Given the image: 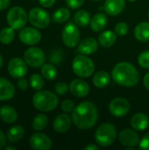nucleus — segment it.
Returning <instances> with one entry per match:
<instances>
[{
    "label": "nucleus",
    "mask_w": 149,
    "mask_h": 150,
    "mask_svg": "<svg viewBox=\"0 0 149 150\" xmlns=\"http://www.w3.org/2000/svg\"><path fill=\"white\" fill-rule=\"evenodd\" d=\"M71 118L74 125L77 128L88 130L96 125L98 119V111L93 103L84 101L75 107Z\"/></svg>",
    "instance_id": "nucleus-1"
},
{
    "label": "nucleus",
    "mask_w": 149,
    "mask_h": 150,
    "mask_svg": "<svg viewBox=\"0 0 149 150\" xmlns=\"http://www.w3.org/2000/svg\"><path fill=\"white\" fill-rule=\"evenodd\" d=\"M112 76L118 84L125 87L135 86L140 81V74L137 69L126 62L117 63L112 69Z\"/></svg>",
    "instance_id": "nucleus-2"
},
{
    "label": "nucleus",
    "mask_w": 149,
    "mask_h": 150,
    "mask_svg": "<svg viewBox=\"0 0 149 150\" xmlns=\"http://www.w3.org/2000/svg\"><path fill=\"white\" fill-rule=\"evenodd\" d=\"M58 104L57 95L49 91H37L32 97L33 106L40 112H51L57 107Z\"/></svg>",
    "instance_id": "nucleus-3"
},
{
    "label": "nucleus",
    "mask_w": 149,
    "mask_h": 150,
    "mask_svg": "<svg viewBox=\"0 0 149 150\" xmlns=\"http://www.w3.org/2000/svg\"><path fill=\"white\" fill-rule=\"evenodd\" d=\"M116 138L117 129L111 123H104L100 125L95 133L96 142L103 148H106L112 145Z\"/></svg>",
    "instance_id": "nucleus-4"
},
{
    "label": "nucleus",
    "mask_w": 149,
    "mask_h": 150,
    "mask_svg": "<svg viewBox=\"0 0 149 150\" xmlns=\"http://www.w3.org/2000/svg\"><path fill=\"white\" fill-rule=\"evenodd\" d=\"M73 72L81 78H88L92 76L95 71V64L93 61L87 55L79 54L75 57L72 62Z\"/></svg>",
    "instance_id": "nucleus-5"
},
{
    "label": "nucleus",
    "mask_w": 149,
    "mask_h": 150,
    "mask_svg": "<svg viewBox=\"0 0 149 150\" xmlns=\"http://www.w3.org/2000/svg\"><path fill=\"white\" fill-rule=\"evenodd\" d=\"M6 19L9 26L12 27L14 30H20L25 25L28 19V15L22 7L14 6L9 10Z\"/></svg>",
    "instance_id": "nucleus-6"
},
{
    "label": "nucleus",
    "mask_w": 149,
    "mask_h": 150,
    "mask_svg": "<svg viewBox=\"0 0 149 150\" xmlns=\"http://www.w3.org/2000/svg\"><path fill=\"white\" fill-rule=\"evenodd\" d=\"M61 40L68 47H75L80 41V31L78 25L74 23L67 24L61 33Z\"/></svg>",
    "instance_id": "nucleus-7"
},
{
    "label": "nucleus",
    "mask_w": 149,
    "mask_h": 150,
    "mask_svg": "<svg viewBox=\"0 0 149 150\" xmlns=\"http://www.w3.org/2000/svg\"><path fill=\"white\" fill-rule=\"evenodd\" d=\"M28 20L34 27L43 29L49 25L50 16L42 8L34 7L29 11Z\"/></svg>",
    "instance_id": "nucleus-8"
},
{
    "label": "nucleus",
    "mask_w": 149,
    "mask_h": 150,
    "mask_svg": "<svg viewBox=\"0 0 149 150\" xmlns=\"http://www.w3.org/2000/svg\"><path fill=\"white\" fill-rule=\"evenodd\" d=\"M24 60L28 66L35 69L41 67L45 63L46 56L42 49L37 47H32L25 51Z\"/></svg>",
    "instance_id": "nucleus-9"
},
{
    "label": "nucleus",
    "mask_w": 149,
    "mask_h": 150,
    "mask_svg": "<svg viewBox=\"0 0 149 150\" xmlns=\"http://www.w3.org/2000/svg\"><path fill=\"white\" fill-rule=\"evenodd\" d=\"M131 108L130 103L124 98H115L109 104V111L112 115L117 118H122L127 115Z\"/></svg>",
    "instance_id": "nucleus-10"
},
{
    "label": "nucleus",
    "mask_w": 149,
    "mask_h": 150,
    "mask_svg": "<svg viewBox=\"0 0 149 150\" xmlns=\"http://www.w3.org/2000/svg\"><path fill=\"white\" fill-rule=\"evenodd\" d=\"M27 66L28 65L25 62V60L18 57H14L10 60L7 66V70L11 76L18 79L24 77L27 74Z\"/></svg>",
    "instance_id": "nucleus-11"
},
{
    "label": "nucleus",
    "mask_w": 149,
    "mask_h": 150,
    "mask_svg": "<svg viewBox=\"0 0 149 150\" xmlns=\"http://www.w3.org/2000/svg\"><path fill=\"white\" fill-rule=\"evenodd\" d=\"M119 141L121 145L126 147L127 149H132L136 146H139L141 140L136 130H133V128H125L119 133Z\"/></svg>",
    "instance_id": "nucleus-12"
},
{
    "label": "nucleus",
    "mask_w": 149,
    "mask_h": 150,
    "mask_svg": "<svg viewBox=\"0 0 149 150\" xmlns=\"http://www.w3.org/2000/svg\"><path fill=\"white\" fill-rule=\"evenodd\" d=\"M18 39L23 44L32 46L38 44L41 40V33L34 27H25L20 30Z\"/></svg>",
    "instance_id": "nucleus-13"
},
{
    "label": "nucleus",
    "mask_w": 149,
    "mask_h": 150,
    "mask_svg": "<svg viewBox=\"0 0 149 150\" xmlns=\"http://www.w3.org/2000/svg\"><path fill=\"white\" fill-rule=\"evenodd\" d=\"M29 145L34 150H49L52 148V140L45 134L35 133L31 135Z\"/></svg>",
    "instance_id": "nucleus-14"
},
{
    "label": "nucleus",
    "mask_w": 149,
    "mask_h": 150,
    "mask_svg": "<svg viewBox=\"0 0 149 150\" xmlns=\"http://www.w3.org/2000/svg\"><path fill=\"white\" fill-rule=\"evenodd\" d=\"M69 91L76 98H84L90 93V85L83 79H74L69 84Z\"/></svg>",
    "instance_id": "nucleus-15"
},
{
    "label": "nucleus",
    "mask_w": 149,
    "mask_h": 150,
    "mask_svg": "<svg viewBox=\"0 0 149 150\" xmlns=\"http://www.w3.org/2000/svg\"><path fill=\"white\" fill-rule=\"evenodd\" d=\"M72 122V118L66 113H61L55 117L53 123V127L56 133L64 134L70 129Z\"/></svg>",
    "instance_id": "nucleus-16"
},
{
    "label": "nucleus",
    "mask_w": 149,
    "mask_h": 150,
    "mask_svg": "<svg viewBox=\"0 0 149 150\" xmlns=\"http://www.w3.org/2000/svg\"><path fill=\"white\" fill-rule=\"evenodd\" d=\"M98 49V41L96 40L94 38L88 37L83 39L78 44V52L81 54L84 55H90L96 53Z\"/></svg>",
    "instance_id": "nucleus-17"
},
{
    "label": "nucleus",
    "mask_w": 149,
    "mask_h": 150,
    "mask_svg": "<svg viewBox=\"0 0 149 150\" xmlns=\"http://www.w3.org/2000/svg\"><path fill=\"white\" fill-rule=\"evenodd\" d=\"M126 7V0H105L104 10L106 14L117 16L120 14Z\"/></svg>",
    "instance_id": "nucleus-18"
},
{
    "label": "nucleus",
    "mask_w": 149,
    "mask_h": 150,
    "mask_svg": "<svg viewBox=\"0 0 149 150\" xmlns=\"http://www.w3.org/2000/svg\"><path fill=\"white\" fill-rule=\"evenodd\" d=\"M15 87L8 79L0 76V100H10L15 96Z\"/></svg>",
    "instance_id": "nucleus-19"
},
{
    "label": "nucleus",
    "mask_w": 149,
    "mask_h": 150,
    "mask_svg": "<svg viewBox=\"0 0 149 150\" xmlns=\"http://www.w3.org/2000/svg\"><path fill=\"white\" fill-rule=\"evenodd\" d=\"M131 126L136 131H145L149 127L148 116L142 112H138L131 118Z\"/></svg>",
    "instance_id": "nucleus-20"
},
{
    "label": "nucleus",
    "mask_w": 149,
    "mask_h": 150,
    "mask_svg": "<svg viewBox=\"0 0 149 150\" xmlns=\"http://www.w3.org/2000/svg\"><path fill=\"white\" fill-rule=\"evenodd\" d=\"M0 119L6 124H12L18 120V112L11 105H3L0 108Z\"/></svg>",
    "instance_id": "nucleus-21"
},
{
    "label": "nucleus",
    "mask_w": 149,
    "mask_h": 150,
    "mask_svg": "<svg viewBox=\"0 0 149 150\" xmlns=\"http://www.w3.org/2000/svg\"><path fill=\"white\" fill-rule=\"evenodd\" d=\"M107 16L105 13L99 12L92 17L90 22V26L94 32H100L104 30L107 25Z\"/></svg>",
    "instance_id": "nucleus-22"
},
{
    "label": "nucleus",
    "mask_w": 149,
    "mask_h": 150,
    "mask_svg": "<svg viewBox=\"0 0 149 150\" xmlns=\"http://www.w3.org/2000/svg\"><path fill=\"white\" fill-rule=\"evenodd\" d=\"M117 40V34L112 30L104 31L98 36V43L103 47H112Z\"/></svg>",
    "instance_id": "nucleus-23"
},
{
    "label": "nucleus",
    "mask_w": 149,
    "mask_h": 150,
    "mask_svg": "<svg viewBox=\"0 0 149 150\" xmlns=\"http://www.w3.org/2000/svg\"><path fill=\"white\" fill-rule=\"evenodd\" d=\"M135 38L141 42L149 41V22H141L139 23L134 29Z\"/></svg>",
    "instance_id": "nucleus-24"
},
{
    "label": "nucleus",
    "mask_w": 149,
    "mask_h": 150,
    "mask_svg": "<svg viewBox=\"0 0 149 150\" xmlns=\"http://www.w3.org/2000/svg\"><path fill=\"white\" fill-rule=\"evenodd\" d=\"M111 82V76L108 72L105 70L97 71L93 76V83L97 88L103 89L109 85Z\"/></svg>",
    "instance_id": "nucleus-25"
},
{
    "label": "nucleus",
    "mask_w": 149,
    "mask_h": 150,
    "mask_svg": "<svg viewBox=\"0 0 149 150\" xmlns=\"http://www.w3.org/2000/svg\"><path fill=\"white\" fill-rule=\"evenodd\" d=\"M25 136V128L21 125L11 127L7 133V139L10 142H17L22 140Z\"/></svg>",
    "instance_id": "nucleus-26"
},
{
    "label": "nucleus",
    "mask_w": 149,
    "mask_h": 150,
    "mask_svg": "<svg viewBox=\"0 0 149 150\" xmlns=\"http://www.w3.org/2000/svg\"><path fill=\"white\" fill-rule=\"evenodd\" d=\"M90 14L85 10H79L75 13L74 20L78 26L84 27L90 22Z\"/></svg>",
    "instance_id": "nucleus-27"
},
{
    "label": "nucleus",
    "mask_w": 149,
    "mask_h": 150,
    "mask_svg": "<svg viewBox=\"0 0 149 150\" xmlns=\"http://www.w3.org/2000/svg\"><path fill=\"white\" fill-rule=\"evenodd\" d=\"M41 74L43 77L48 81L54 80L58 76V71L55 66L50 63H44L41 66Z\"/></svg>",
    "instance_id": "nucleus-28"
},
{
    "label": "nucleus",
    "mask_w": 149,
    "mask_h": 150,
    "mask_svg": "<svg viewBox=\"0 0 149 150\" xmlns=\"http://www.w3.org/2000/svg\"><path fill=\"white\" fill-rule=\"evenodd\" d=\"M70 17V11L68 8H59L53 14V20L57 24H61L66 22Z\"/></svg>",
    "instance_id": "nucleus-29"
},
{
    "label": "nucleus",
    "mask_w": 149,
    "mask_h": 150,
    "mask_svg": "<svg viewBox=\"0 0 149 150\" xmlns=\"http://www.w3.org/2000/svg\"><path fill=\"white\" fill-rule=\"evenodd\" d=\"M47 123H48L47 116L43 113H40L36 115L32 120V129L37 132L42 131L46 128Z\"/></svg>",
    "instance_id": "nucleus-30"
},
{
    "label": "nucleus",
    "mask_w": 149,
    "mask_h": 150,
    "mask_svg": "<svg viewBox=\"0 0 149 150\" xmlns=\"http://www.w3.org/2000/svg\"><path fill=\"white\" fill-rule=\"evenodd\" d=\"M15 38V32L14 29L11 26L4 27L1 30L0 32V41L4 44L8 45L13 41Z\"/></svg>",
    "instance_id": "nucleus-31"
},
{
    "label": "nucleus",
    "mask_w": 149,
    "mask_h": 150,
    "mask_svg": "<svg viewBox=\"0 0 149 150\" xmlns=\"http://www.w3.org/2000/svg\"><path fill=\"white\" fill-rule=\"evenodd\" d=\"M29 83L30 86L35 90V91H40L44 87L45 82H44V77L43 76H40L39 74H32L30 76L29 79Z\"/></svg>",
    "instance_id": "nucleus-32"
},
{
    "label": "nucleus",
    "mask_w": 149,
    "mask_h": 150,
    "mask_svg": "<svg viewBox=\"0 0 149 150\" xmlns=\"http://www.w3.org/2000/svg\"><path fill=\"white\" fill-rule=\"evenodd\" d=\"M139 65L146 69H149V50L143 51L138 57Z\"/></svg>",
    "instance_id": "nucleus-33"
},
{
    "label": "nucleus",
    "mask_w": 149,
    "mask_h": 150,
    "mask_svg": "<svg viewBox=\"0 0 149 150\" xmlns=\"http://www.w3.org/2000/svg\"><path fill=\"white\" fill-rule=\"evenodd\" d=\"M69 89V86H68V84L64 82H59L55 84L54 86V91L57 95L60 96H63L65 95L68 91Z\"/></svg>",
    "instance_id": "nucleus-34"
},
{
    "label": "nucleus",
    "mask_w": 149,
    "mask_h": 150,
    "mask_svg": "<svg viewBox=\"0 0 149 150\" xmlns=\"http://www.w3.org/2000/svg\"><path fill=\"white\" fill-rule=\"evenodd\" d=\"M128 25L125 22H119L115 25V33L117 35L119 36H124L128 33Z\"/></svg>",
    "instance_id": "nucleus-35"
},
{
    "label": "nucleus",
    "mask_w": 149,
    "mask_h": 150,
    "mask_svg": "<svg viewBox=\"0 0 149 150\" xmlns=\"http://www.w3.org/2000/svg\"><path fill=\"white\" fill-rule=\"evenodd\" d=\"M75 107H76L75 103L70 99H66V100L62 101V103H61V110L63 112H65L66 113L72 112L74 111Z\"/></svg>",
    "instance_id": "nucleus-36"
},
{
    "label": "nucleus",
    "mask_w": 149,
    "mask_h": 150,
    "mask_svg": "<svg viewBox=\"0 0 149 150\" xmlns=\"http://www.w3.org/2000/svg\"><path fill=\"white\" fill-rule=\"evenodd\" d=\"M84 1L85 0H66V4L68 6V8L76 10L80 8L83 4Z\"/></svg>",
    "instance_id": "nucleus-37"
},
{
    "label": "nucleus",
    "mask_w": 149,
    "mask_h": 150,
    "mask_svg": "<svg viewBox=\"0 0 149 150\" xmlns=\"http://www.w3.org/2000/svg\"><path fill=\"white\" fill-rule=\"evenodd\" d=\"M139 149L142 150H149V133L142 137L139 143Z\"/></svg>",
    "instance_id": "nucleus-38"
},
{
    "label": "nucleus",
    "mask_w": 149,
    "mask_h": 150,
    "mask_svg": "<svg viewBox=\"0 0 149 150\" xmlns=\"http://www.w3.org/2000/svg\"><path fill=\"white\" fill-rule=\"evenodd\" d=\"M17 85L18 87L19 90L21 91H26L27 88H28V81L24 78V77H21V78H18V81L17 83Z\"/></svg>",
    "instance_id": "nucleus-39"
},
{
    "label": "nucleus",
    "mask_w": 149,
    "mask_h": 150,
    "mask_svg": "<svg viewBox=\"0 0 149 150\" xmlns=\"http://www.w3.org/2000/svg\"><path fill=\"white\" fill-rule=\"evenodd\" d=\"M56 0H39L40 5H42L45 8H49L52 7L55 4Z\"/></svg>",
    "instance_id": "nucleus-40"
},
{
    "label": "nucleus",
    "mask_w": 149,
    "mask_h": 150,
    "mask_svg": "<svg viewBox=\"0 0 149 150\" xmlns=\"http://www.w3.org/2000/svg\"><path fill=\"white\" fill-rule=\"evenodd\" d=\"M6 137L4 134V132L0 129V149H4L6 144Z\"/></svg>",
    "instance_id": "nucleus-41"
},
{
    "label": "nucleus",
    "mask_w": 149,
    "mask_h": 150,
    "mask_svg": "<svg viewBox=\"0 0 149 150\" xmlns=\"http://www.w3.org/2000/svg\"><path fill=\"white\" fill-rule=\"evenodd\" d=\"M11 0H0V11L5 10L10 5Z\"/></svg>",
    "instance_id": "nucleus-42"
},
{
    "label": "nucleus",
    "mask_w": 149,
    "mask_h": 150,
    "mask_svg": "<svg viewBox=\"0 0 149 150\" xmlns=\"http://www.w3.org/2000/svg\"><path fill=\"white\" fill-rule=\"evenodd\" d=\"M143 83H144V86H145L146 90L149 91V72L145 75V76L143 78Z\"/></svg>",
    "instance_id": "nucleus-43"
},
{
    "label": "nucleus",
    "mask_w": 149,
    "mask_h": 150,
    "mask_svg": "<svg viewBox=\"0 0 149 150\" xmlns=\"http://www.w3.org/2000/svg\"><path fill=\"white\" fill-rule=\"evenodd\" d=\"M84 150H97L98 149V147L95 144H89L88 146L84 147Z\"/></svg>",
    "instance_id": "nucleus-44"
},
{
    "label": "nucleus",
    "mask_w": 149,
    "mask_h": 150,
    "mask_svg": "<svg viewBox=\"0 0 149 150\" xmlns=\"http://www.w3.org/2000/svg\"><path fill=\"white\" fill-rule=\"evenodd\" d=\"M4 149L5 150H16L17 149L15 147H12V146H7V147H4Z\"/></svg>",
    "instance_id": "nucleus-45"
},
{
    "label": "nucleus",
    "mask_w": 149,
    "mask_h": 150,
    "mask_svg": "<svg viewBox=\"0 0 149 150\" xmlns=\"http://www.w3.org/2000/svg\"><path fill=\"white\" fill-rule=\"evenodd\" d=\"M3 64H4V59H3V57H2V55L0 54V69L2 68V66H3Z\"/></svg>",
    "instance_id": "nucleus-46"
},
{
    "label": "nucleus",
    "mask_w": 149,
    "mask_h": 150,
    "mask_svg": "<svg viewBox=\"0 0 149 150\" xmlns=\"http://www.w3.org/2000/svg\"><path fill=\"white\" fill-rule=\"evenodd\" d=\"M128 1H130V2H134V1H136V0H128Z\"/></svg>",
    "instance_id": "nucleus-47"
},
{
    "label": "nucleus",
    "mask_w": 149,
    "mask_h": 150,
    "mask_svg": "<svg viewBox=\"0 0 149 150\" xmlns=\"http://www.w3.org/2000/svg\"><path fill=\"white\" fill-rule=\"evenodd\" d=\"M92 1H100V0H92Z\"/></svg>",
    "instance_id": "nucleus-48"
},
{
    "label": "nucleus",
    "mask_w": 149,
    "mask_h": 150,
    "mask_svg": "<svg viewBox=\"0 0 149 150\" xmlns=\"http://www.w3.org/2000/svg\"><path fill=\"white\" fill-rule=\"evenodd\" d=\"M148 18H149V10H148Z\"/></svg>",
    "instance_id": "nucleus-49"
}]
</instances>
